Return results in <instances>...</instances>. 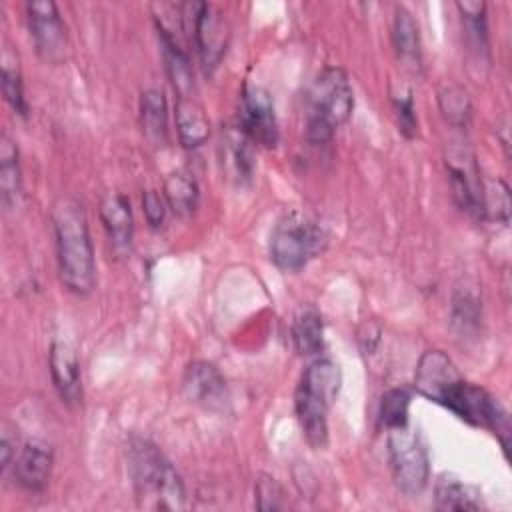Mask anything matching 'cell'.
<instances>
[{
  "instance_id": "obj_1",
  "label": "cell",
  "mask_w": 512,
  "mask_h": 512,
  "mask_svg": "<svg viewBox=\"0 0 512 512\" xmlns=\"http://www.w3.org/2000/svg\"><path fill=\"white\" fill-rule=\"evenodd\" d=\"M414 388L470 426L490 430L500 440L502 448L508 450L510 416L506 408L484 388L464 380L442 350H428L420 356L414 372Z\"/></svg>"
},
{
  "instance_id": "obj_2",
  "label": "cell",
  "mask_w": 512,
  "mask_h": 512,
  "mask_svg": "<svg viewBox=\"0 0 512 512\" xmlns=\"http://www.w3.org/2000/svg\"><path fill=\"white\" fill-rule=\"evenodd\" d=\"M50 216L60 282L68 292L86 296L96 284V262L84 206L76 198H58Z\"/></svg>"
},
{
  "instance_id": "obj_3",
  "label": "cell",
  "mask_w": 512,
  "mask_h": 512,
  "mask_svg": "<svg viewBox=\"0 0 512 512\" xmlns=\"http://www.w3.org/2000/svg\"><path fill=\"white\" fill-rule=\"evenodd\" d=\"M126 462L136 500L142 508H184L186 494L182 478L156 444L140 436L130 438V442L126 444Z\"/></svg>"
},
{
  "instance_id": "obj_4",
  "label": "cell",
  "mask_w": 512,
  "mask_h": 512,
  "mask_svg": "<svg viewBox=\"0 0 512 512\" xmlns=\"http://www.w3.org/2000/svg\"><path fill=\"white\" fill-rule=\"evenodd\" d=\"M342 384L340 366L328 358L314 360L302 374L294 406L306 442L314 450L328 444V410Z\"/></svg>"
},
{
  "instance_id": "obj_5",
  "label": "cell",
  "mask_w": 512,
  "mask_h": 512,
  "mask_svg": "<svg viewBox=\"0 0 512 512\" xmlns=\"http://www.w3.org/2000/svg\"><path fill=\"white\" fill-rule=\"evenodd\" d=\"M352 108L354 92L348 74L338 66L324 68L306 94V138L312 144L330 142L348 122Z\"/></svg>"
},
{
  "instance_id": "obj_6",
  "label": "cell",
  "mask_w": 512,
  "mask_h": 512,
  "mask_svg": "<svg viewBox=\"0 0 512 512\" xmlns=\"http://www.w3.org/2000/svg\"><path fill=\"white\" fill-rule=\"evenodd\" d=\"M326 244L328 236L320 224L298 214H288L270 234V258L280 270L296 272L320 256Z\"/></svg>"
},
{
  "instance_id": "obj_7",
  "label": "cell",
  "mask_w": 512,
  "mask_h": 512,
  "mask_svg": "<svg viewBox=\"0 0 512 512\" xmlns=\"http://www.w3.org/2000/svg\"><path fill=\"white\" fill-rule=\"evenodd\" d=\"M178 12L186 44H194L206 70L216 68L228 46V26L222 14L206 2L178 4Z\"/></svg>"
},
{
  "instance_id": "obj_8",
  "label": "cell",
  "mask_w": 512,
  "mask_h": 512,
  "mask_svg": "<svg viewBox=\"0 0 512 512\" xmlns=\"http://www.w3.org/2000/svg\"><path fill=\"white\" fill-rule=\"evenodd\" d=\"M388 456L396 486L406 496L424 490L430 476V458L424 438L410 424L388 430Z\"/></svg>"
},
{
  "instance_id": "obj_9",
  "label": "cell",
  "mask_w": 512,
  "mask_h": 512,
  "mask_svg": "<svg viewBox=\"0 0 512 512\" xmlns=\"http://www.w3.org/2000/svg\"><path fill=\"white\" fill-rule=\"evenodd\" d=\"M446 170L452 198L458 208L472 218L484 220V182L472 150L468 146H450L446 154Z\"/></svg>"
},
{
  "instance_id": "obj_10",
  "label": "cell",
  "mask_w": 512,
  "mask_h": 512,
  "mask_svg": "<svg viewBox=\"0 0 512 512\" xmlns=\"http://www.w3.org/2000/svg\"><path fill=\"white\" fill-rule=\"evenodd\" d=\"M240 130L258 146L274 148L278 144V120L272 96L266 88L248 84L240 96Z\"/></svg>"
},
{
  "instance_id": "obj_11",
  "label": "cell",
  "mask_w": 512,
  "mask_h": 512,
  "mask_svg": "<svg viewBox=\"0 0 512 512\" xmlns=\"http://www.w3.org/2000/svg\"><path fill=\"white\" fill-rule=\"evenodd\" d=\"M28 28L38 56L46 62H60L66 54V26L52 0H30L26 4Z\"/></svg>"
},
{
  "instance_id": "obj_12",
  "label": "cell",
  "mask_w": 512,
  "mask_h": 512,
  "mask_svg": "<svg viewBox=\"0 0 512 512\" xmlns=\"http://www.w3.org/2000/svg\"><path fill=\"white\" fill-rule=\"evenodd\" d=\"M182 388L190 402L206 410L220 412V410H226L228 406L226 380L220 374V370L206 360H196L186 366Z\"/></svg>"
},
{
  "instance_id": "obj_13",
  "label": "cell",
  "mask_w": 512,
  "mask_h": 512,
  "mask_svg": "<svg viewBox=\"0 0 512 512\" xmlns=\"http://www.w3.org/2000/svg\"><path fill=\"white\" fill-rule=\"evenodd\" d=\"M52 384L62 398L64 404L76 406L82 400V378H80V362L74 348L66 342H52L48 356Z\"/></svg>"
},
{
  "instance_id": "obj_14",
  "label": "cell",
  "mask_w": 512,
  "mask_h": 512,
  "mask_svg": "<svg viewBox=\"0 0 512 512\" xmlns=\"http://www.w3.org/2000/svg\"><path fill=\"white\" fill-rule=\"evenodd\" d=\"M100 218L108 234L110 246L118 256L130 254L134 236V218L130 202L118 192H110L100 202Z\"/></svg>"
},
{
  "instance_id": "obj_15",
  "label": "cell",
  "mask_w": 512,
  "mask_h": 512,
  "mask_svg": "<svg viewBox=\"0 0 512 512\" xmlns=\"http://www.w3.org/2000/svg\"><path fill=\"white\" fill-rule=\"evenodd\" d=\"M54 454L52 448L44 442L32 440L22 446L14 458V476L16 482L28 492H40L46 488L52 474Z\"/></svg>"
},
{
  "instance_id": "obj_16",
  "label": "cell",
  "mask_w": 512,
  "mask_h": 512,
  "mask_svg": "<svg viewBox=\"0 0 512 512\" xmlns=\"http://www.w3.org/2000/svg\"><path fill=\"white\" fill-rule=\"evenodd\" d=\"M456 8L462 16L464 42L474 58V62L488 64L490 42H488V22H486V4L484 2H456Z\"/></svg>"
},
{
  "instance_id": "obj_17",
  "label": "cell",
  "mask_w": 512,
  "mask_h": 512,
  "mask_svg": "<svg viewBox=\"0 0 512 512\" xmlns=\"http://www.w3.org/2000/svg\"><path fill=\"white\" fill-rule=\"evenodd\" d=\"M160 46H162V56H164V66L168 72V78L172 82L174 92L180 96H194V74H192V64L186 52V46L170 36L164 30H158Z\"/></svg>"
},
{
  "instance_id": "obj_18",
  "label": "cell",
  "mask_w": 512,
  "mask_h": 512,
  "mask_svg": "<svg viewBox=\"0 0 512 512\" xmlns=\"http://www.w3.org/2000/svg\"><path fill=\"white\" fill-rule=\"evenodd\" d=\"M222 162L228 176L240 186L250 184L254 176V150L252 142L240 128H230L222 140Z\"/></svg>"
},
{
  "instance_id": "obj_19",
  "label": "cell",
  "mask_w": 512,
  "mask_h": 512,
  "mask_svg": "<svg viewBox=\"0 0 512 512\" xmlns=\"http://www.w3.org/2000/svg\"><path fill=\"white\" fill-rule=\"evenodd\" d=\"M176 130L184 148H196L208 140L210 122L194 96H180L176 100Z\"/></svg>"
},
{
  "instance_id": "obj_20",
  "label": "cell",
  "mask_w": 512,
  "mask_h": 512,
  "mask_svg": "<svg viewBox=\"0 0 512 512\" xmlns=\"http://www.w3.org/2000/svg\"><path fill=\"white\" fill-rule=\"evenodd\" d=\"M392 40L398 58L412 70H420L422 52H420V34L418 24L410 10L404 6H396L394 22H392Z\"/></svg>"
},
{
  "instance_id": "obj_21",
  "label": "cell",
  "mask_w": 512,
  "mask_h": 512,
  "mask_svg": "<svg viewBox=\"0 0 512 512\" xmlns=\"http://www.w3.org/2000/svg\"><path fill=\"white\" fill-rule=\"evenodd\" d=\"M140 126L150 144L164 146L168 142L166 98L156 88H148L140 96Z\"/></svg>"
},
{
  "instance_id": "obj_22",
  "label": "cell",
  "mask_w": 512,
  "mask_h": 512,
  "mask_svg": "<svg viewBox=\"0 0 512 512\" xmlns=\"http://www.w3.org/2000/svg\"><path fill=\"white\" fill-rule=\"evenodd\" d=\"M434 506L438 510H478L480 494L454 474H440L434 486Z\"/></svg>"
},
{
  "instance_id": "obj_23",
  "label": "cell",
  "mask_w": 512,
  "mask_h": 512,
  "mask_svg": "<svg viewBox=\"0 0 512 512\" xmlns=\"http://www.w3.org/2000/svg\"><path fill=\"white\" fill-rule=\"evenodd\" d=\"M22 192L20 160L14 140L4 132L0 136V194L6 208H14Z\"/></svg>"
},
{
  "instance_id": "obj_24",
  "label": "cell",
  "mask_w": 512,
  "mask_h": 512,
  "mask_svg": "<svg viewBox=\"0 0 512 512\" xmlns=\"http://www.w3.org/2000/svg\"><path fill=\"white\" fill-rule=\"evenodd\" d=\"M292 344L300 356H316L324 348L322 316L314 308H304L292 322Z\"/></svg>"
},
{
  "instance_id": "obj_25",
  "label": "cell",
  "mask_w": 512,
  "mask_h": 512,
  "mask_svg": "<svg viewBox=\"0 0 512 512\" xmlns=\"http://www.w3.org/2000/svg\"><path fill=\"white\" fill-rule=\"evenodd\" d=\"M164 198H166L168 208L178 218H188L198 208L200 190H198L196 180L190 174H186V172H172L164 180Z\"/></svg>"
},
{
  "instance_id": "obj_26",
  "label": "cell",
  "mask_w": 512,
  "mask_h": 512,
  "mask_svg": "<svg viewBox=\"0 0 512 512\" xmlns=\"http://www.w3.org/2000/svg\"><path fill=\"white\" fill-rule=\"evenodd\" d=\"M452 326L462 336H472L480 326V302L470 292H456L452 298Z\"/></svg>"
},
{
  "instance_id": "obj_27",
  "label": "cell",
  "mask_w": 512,
  "mask_h": 512,
  "mask_svg": "<svg viewBox=\"0 0 512 512\" xmlns=\"http://www.w3.org/2000/svg\"><path fill=\"white\" fill-rule=\"evenodd\" d=\"M410 392L406 388H392L382 396L380 402V422L386 430L402 428L408 424V408H410Z\"/></svg>"
},
{
  "instance_id": "obj_28",
  "label": "cell",
  "mask_w": 512,
  "mask_h": 512,
  "mask_svg": "<svg viewBox=\"0 0 512 512\" xmlns=\"http://www.w3.org/2000/svg\"><path fill=\"white\" fill-rule=\"evenodd\" d=\"M0 82H2V94H4V100L12 106V110L20 116H26L28 114V104H26V98H24V90H22V76H20V70L18 66H14L12 62H8L4 58V64H2V74H0Z\"/></svg>"
},
{
  "instance_id": "obj_29",
  "label": "cell",
  "mask_w": 512,
  "mask_h": 512,
  "mask_svg": "<svg viewBox=\"0 0 512 512\" xmlns=\"http://www.w3.org/2000/svg\"><path fill=\"white\" fill-rule=\"evenodd\" d=\"M440 108L446 120L456 126H464L470 118L468 94L458 86H450L444 92H440Z\"/></svg>"
},
{
  "instance_id": "obj_30",
  "label": "cell",
  "mask_w": 512,
  "mask_h": 512,
  "mask_svg": "<svg viewBox=\"0 0 512 512\" xmlns=\"http://www.w3.org/2000/svg\"><path fill=\"white\" fill-rule=\"evenodd\" d=\"M284 488L274 476L262 474L256 480V506L260 510H282L286 508Z\"/></svg>"
},
{
  "instance_id": "obj_31",
  "label": "cell",
  "mask_w": 512,
  "mask_h": 512,
  "mask_svg": "<svg viewBox=\"0 0 512 512\" xmlns=\"http://www.w3.org/2000/svg\"><path fill=\"white\" fill-rule=\"evenodd\" d=\"M392 102H394V112H396V120H398V130L406 138H414L418 132V118H416V110H414L412 92L408 90L406 94L394 96Z\"/></svg>"
},
{
  "instance_id": "obj_32",
  "label": "cell",
  "mask_w": 512,
  "mask_h": 512,
  "mask_svg": "<svg viewBox=\"0 0 512 512\" xmlns=\"http://www.w3.org/2000/svg\"><path fill=\"white\" fill-rule=\"evenodd\" d=\"M142 208H144V216L148 220V224L156 230L164 224V216H166V204L162 200V196L156 190H146L142 196Z\"/></svg>"
},
{
  "instance_id": "obj_33",
  "label": "cell",
  "mask_w": 512,
  "mask_h": 512,
  "mask_svg": "<svg viewBox=\"0 0 512 512\" xmlns=\"http://www.w3.org/2000/svg\"><path fill=\"white\" fill-rule=\"evenodd\" d=\"M380 334H382V330H380L378 324H374L372 320L364 322V326L358 332V340H360V346H362L364 354H372L376 350V346L380 342Z\"/></svg>"
},
{
  "instance_id": "obj_34",
  "label": "cell",
  "mask_w": 512,
  "mask_h": 512,
  "mask_svg": "<svg viewBox=\"0 0 512 512\" xmlns=\"http://www.w3.org/2000/svg\"><path fill=\"white\" fill-rule=\"evenodd\" d=\"M14 442L10 440V436H8V432H4L2 434V442H0V452H2V472H6L8 468H10V464H14L12 460L16 458L14 456Z\"/></svg>"
}]
</instances>
